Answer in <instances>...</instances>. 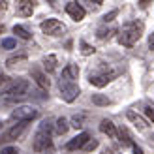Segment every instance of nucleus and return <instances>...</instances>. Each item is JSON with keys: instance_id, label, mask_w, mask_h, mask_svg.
<instances>
[{"instance_id": "4468645a", "label": "nucleus", "mask_w": 154, "mask_h": 154, "mask_svg": "<svg viewBox=\"0 0 154 154\" xmlns=\"http://www.w3.org/2000/svg\"><path fill=\"white\" fill-rule=\"evenodd\" d=\"M100 130H102L103 134H107L109 137H117V128H115V124L109 119H103L102 122H100Z\"/></svg>"}, {"instance_id": "cd10ccee", "label": "nucleus", "mask_w": 154, "mask_h": 154, "mask_svg": "<svg viewBox=\"0 0 154 154\" xmlns=\"http://www.w3.org/2000/svg\"><path fill=\"white\" fill-rule=\"evenodd\" d=\"M145 113H147V117L154 122V107H147V109H145Z\"/></svg>"}, {"instance_id": "ddd939ff", "label": "nucleus", "mask_w": 154, "mask_h": 154, "mask_svg": "<svg viewBox=\"0 0 154 154\" xmlns=\"http://www.w3.org/2000/svg\"><path fill=\"white\" fill-rule=\"evenodd\" d=\"M32 11H34V2H30V0H23V2H19L17 13L21 15V17H30Z\"/></svg>"}, {"instance_id": "6ab92c4d", "label": "nucleus", "mask_w": 154, "mask_h": 154, "mask_svg": "<svg viewBox=\"0 0 154 154\" xmlns=\"http://www.w3.org/2000/svg\"><path fill=\"white\" fill-rule=\"evenodd\" d=\"M13 34H17L21 40H30V32L25 26H21V25H15L13 26Z\"/></svg>"}, {"instance_id": "7c9ffc66", "label": "nucleus", "mask_w": 154, "mask_h": 154, "mask_svg": "<svg viewBox=\"0 0 154 154\" xmlns=\"http://www.w3.org/2000/svg\"><path fill=\"white\" fill-rule=\"evenodd\" d=\"M6 8H8V2H0V11H4Z\"/></svg>"}, {"instance_id": "7ed1b4c3", "label": "nucleus", "mask_w": 154, "mask_h": 154, "mask_svg": "<svg viewBox=\"0 0 154 154\" xmlns=\"http://www.w3.org/2000/svg\"><path fill=\"white\" fill-rule=\"evenodd\" d=\"M28 88H30V83L26 79H13L0 90V96L6 102H17V100H23L28 94Z\"/></svg>"}, {"instance_id": "473e14b6", "label": "nucleus", "mask_w": 154, "mask_h": 154, "mask_svg": "<svg viewBox=\"0 0 154 154\" xmlns=\"http://www.w3.org/2000/svg\"><path fill=\"white\" fill-rule=\"evenodd\" d=\"M2 30H4V26H2V25H0V34H2Z\"/></svg>"}, {"instance_id": "2f4dec72", "label": "nucleus", "mask_w": 154, "mask_h": 154, "mask_svg": "<svg viewBox=\"0 0 154 154\" xmlns=\"http://www.w3.org/2000/svg\"><path fill=\"white\" fill-rule=\"evenodd\" d=\"M8 81V77H4V75H0V87H2V85Z\"/></svg>"}, {"instance_id": "423d86ee", "label": "nucleus", "mask_w": 154, "mask_h": 154, "mask_svg": "<svg viewBox=\"0 0 154 154\" xmlns=\"http://www.w3.org/2000/svg\"><path fill=\"white\" fill-rule=\"evenodd\" d=\"M40 28H42V32L47 34V36H62L66 32V25L58 19H45L40 25Z\"/></svg>"}, {"instance_id": "f8f14e48", "label": "nucleus", "mask_w": 154, "mask_h": 154, "mask_svg": "<svg viewBox=\"0 0 154 154\" xmlns=\"http://www.w3.org/2000/svg\"><path fill=\"white\" fill-rule=\"evenodd\" d=\"M126 117H128V120L132 122V124H135L139 130H145V128L149 126V124H147V120H145L139 113H135V111H128V113H126Z\"/></svg>"}, {"instance_id": "a878e982", "label": "nucleus", "mask_w": 154, "mask_h": 154, "mask_svg": "<svg viewBox=\"0 0 154 154\" xmlns=\"http://www.w3.org/2000/svg\"><path fill=\"white\" fill-rule=\"evenodd\" d=\"M96 147H98V141H94V139H90V141H88L87 145H85L83 149H85V150H92V149H96Z\"/></svg>"}, {"instance_id": "b1692460", "label": "nucleus", "mask_w": 154, "mask_h": 154, "mask_svg": "<svg viewBox=\"0 0 154 154\" xmlns=\"http://www.w3.org/2000/svg\"><path fill=\"white\" fill-rule=\"evenodd\" d=\"M83 120H85V117H81V115L79 117H73L72 119V126L73 128H83Z\"/></svg>"}, {"instance_id": "0eeeda50", "label": "nucleus", "mask_w": 154, "mask_h": 154, "mask_svg": "<svg viewBox=\"0 0 154 154\" xmlns=\"http://www.w3.org/2000/svg\"><path fill=\"white\" fill-rule=\"evenodd\" d=\"M38 117V109L30 105H21L17 109H13L11 113V120H17V122H30Z\"/></svg>"}, {"instance_id": "aec40b11", "label": "nucleus", "mask_w": 154, "mask_h": 154, "mask_svg": "<svg viewBox=\"0 0 154 154\" xmlns=\"http://www.w3.org/2000/svg\"><path fill=\"white\" fill-rule=\"evenodd\" d=\"M92 103H94V105H109L111 100L107 96H102V94H94V96H92Z\"/></svg>"}, {"instance_id": "9d476101", "label": "nucleus", "mask_w": 154, "mask_h": 154, "mask_svg": "<svg viewBox=\"0 0 154 154\" xmlns=\"http://www.w3.org/2000/svg\"><path fill=\"white\" fill-rule=\"evenodd\" d=\"M90 141V135L87 134V132H83V134H79V135H75L72 141H68L66 143V149L68 150H77V149H83L85 145H87Z\"/></svg>"}, {"instance_id": "2eb2a0df", "label": "nucleus", "mask_w": 154, "mask_h": 154, "mask_svg": "<svg viewBox=\"0 0 154 154\" xmlns=\"http://www.w3.org/2000/svg\"><path fill=\"white\" fill-rule=\"evenodd\" d=\"M117 135H119V141L122 143V145H128V147H132L134 149V139H132V135H130V132L126 128H119L117 130Z\"/></svg>"}, {"instance_id": "393cba45", "label": "nucleus", "mask_w": 154, "mask_h": 154, "mask_svg": "<svg viewBox=\"0 0 154 154\" xmlns=\"http://www.w3.org/2000/svg\"><path fill=\"white\" fill-rule=\"evenodd\" d=\"M0 154H19V149L17 147H6L0 150Z\"/></svg>"}, {"instance_id": "bb28decb", "label": "nucleus", "mask_w": 154, "mask_h": 154, "mask_svg": "<svg viewBox=\"0 0 154 154\" xmlns=\"http://www.w3.org/2000/svg\"><path fill=\"white\" fill-rule=\"evenodd\" d=\"M113 17H117V10H113L111 13H107L105 17H103V23H109V21H113Z\"/></svg>"}, {"instance_id": "72a5a7b5", "label": "nucleus", "mask_w": 154, "mask_h": 154, "mask_svg": "<svg viewBox=\"0 0 154 154\" xmlns=\"http://www.w3.org/2000/svg\"><path fill=\"white\" fill-rule=\"evenodd\" d=\"M152 139H154V137H152Z\"/></svg>"}, {"instance_id": "9b49d317", "label": "nucleus", "mask_w": 154, "mask_h": 154, "mask_svg": "<svg viewBox=\"0 0 154 154\" xmlns=\"http://www.w3.org/2000/svg\"><path fill=\"white\" fill-rule=\"evenodd\" d=\"M32 79L36 81V85L40 88H43V90L49 88V79H47V75H45L40 68H32Z\"/></svg>"}, {"instance_id": "c756f323", "label": "nucleus", "mask_w": 154, "mask_h": 154, "mask_svg": "<svg viewBox=\"0 0 154 154\" xmlns=\"http://www.w3.org/2000/svg\"><path fill=\"white\" fill-rule=\"evenodd\" d=\"M134 154H143V149L137 147V145H134Z\"/></svg>"}, {"instance_id": "6e6552de", "label": "nucleus", "mask_w": 154, "mask_h": 154, "mask_svg": "<svg viewBox=\"0 0 154 154\" xmlns=\"http://www.w3.org/2000/svg\"><path fill=\"white\" fill-rule=\"evenodd\" d=\"M25 128H26V122H17L15 126H11L8 132L0 137V143H8V141H13V139H17V137L25 132Z\"/></svg>"}, {"instance_id": "1a4fd4ad", "label": "nucleus", "mask_w": 154, "mask_h": 154, "mask_svg": "<svg viewBox=\"0 0 154 154\" xmlns=\"http://www.w3.org/2000/svg\"><path fill=\"white\" fill-rule=\"evenodd\" d=\"M66 13L70 15V17L73 21H83L85 19V8L81 4H77V2H70V4H66Z\"/></svg>"}, {"instance_id": "5701e85b", "label": "nucleus", "mask_w": 154, "mask_h": 154, "mask_svg": "<svg viewBox=\"0 0 154 154\" xmlns=\"http://www.w3.org/2000/svg\"><path fill=\"white\" fill-rule=\"evenodd\" d=\"M79 45H81V53H83L85 57H88V55H92V53H94V47H92V45H88L87 42H81Z\"/></svg>"}, {"instance_id": "f03ea898", "label": "nucleus", "mask_w": 154, "mask_h": 154, "mask_svg": "<svg viewBox=\"0 0 154 154\" xmlns=\"http://www.w3.org/2000/svg\"><path fill=\"white\" fill-rule=\"evenodd\" d=\"M143 30H145V25L143 21H130L122 26L120 34H119V42L124 45V47H134V45L139 42V38L143 36Z\"/></svg>"}, {"instance_id": "39448f33", "label": "nucleus", "mask_w": 154, "mask_h": 154, "mask_svg": "<svg viewBox=\"0 0 154 154\" xmlns=\"http://www.w3.org/2000/svg\"><path fill=\"white\" fill-rule=\"evenodd\" d=\"M115 75H117V72H113L107 64H100L96 70H92L88 73V81H90V85L102 88V87H105L107 83H111L115 79Z\"/></svg>"}, {"instance_id": "c85d7f7f", "label": "nucleus", "mask_w": 154, "mask_h": 154, "mask_svg": "<svg viewBox=\"0 0 154 154\" xmlns=\"http://www.w3.org/2000/svg\"><path fill=\"white\" fill-rule=\"evenodd\" d=\"M149 47L150 49H154V32L150 34V38H149Z\"/></svg>"}, {"instance_id": "412c9836", "label": "nucleus", "mask_w": 154, "mask_h": 154, "mask_svg": "<svg viewBox=\"0 0 154 154\" xmlns=\"http://www.w3.org/2000/svg\"><path fill=\"white\" fill-rule=\"evenodd\" d=\"M109 32H115V26H113V28H105V26L98 28V38H100V40H105V38H109V36H111Z\"/></svg>"}, {"instance_id": "4be33fe9", "label": "nucleus", "mask_w": 154, "mask_h": 154, "mask_svg": "<svg viewBox=\"0 0 154 154\" xmlns=\"http://www.w3.org/2000/svg\"><path fill=\"white\" fill-rule=\"evenodd\" d=\"M17 47V42L13 38H4L2 40V49H15Z\"/></svg>"}, {"instance_id": "dca6fc26", "label": "nucleus", "mask_w": 154, "mask_h": 154, "mask_svg": "<svg viewBox=\"0 0 154 154\" xmlns=\"http://www.w3.org/2000/svg\"><path fill=\"white\" fill-rule=\"evenodd\" d=\"M42 64H43V68H45V72H47V73L55 72V70H57V57H55V55H47V57H43Z\"/></svg>"}, {"instance_id": "f3484780", "label": "nucleus", "mask_w": 154, "mask_h": 154, "mask_svg": "<svg viewBox=\"0 0 154 154\" xmlns=\"http://www.w3.org/2000/svg\"><path fill=\"white\" fill-rule=\"evenodd\" d=\"M28 57H26V53H19V55H13V57H10L6 60V66L8 68H13V66H17V64H21V62H25Z\"/></svg>"}, {"instance_id": "a211bd4d", "label": "nucleus", "mask_w": 154, "mask_h": 154, "mask_svg": "<svg viewBox=\"0 0 154 154\" xmlns=\"http://www.w3.org/2000/svg\"><path fill=\"white\" fill-rule=\"evenodd\" d=\"M55 130H57V134H58V135H62V134H66V132H68V120H66L64 117H60V119H57V124H55Z\"/></svg>"}, {"instance_id": "20e7f679", "label": "nucleus", "mask_w": 154, "mask_h": 154, "mask_svg": "<svg viewBox=\"0 0 154 154\" xmlns=\"http://www.w3.org/2000/svg\"><path fill=\"white\" fill-rule=\"evenodd\" d=\"M51 132H53V124L47 120H43L40 128H38V132L34 135V143H32V147L36 152H43V150H47L53 141H51Z\"/></svg>"}, {"instance_id": "f257e3e1", "label": "nucleus", "mask_w": 154, "mask_h": 154, "mask_svg": "<svg viewBox=\"0 0 154 154\" xmlns=\"http://www.w3.org/2000/svg\"><path fill=\"white\" fill-rule=\"evenodd\" d=\"M77 77H79V68L77 64H68L64 70H62V75L58 79V90H60V98L64 102H73V100L79 96V85H77Z\"/></svg>"}]
</instances>
